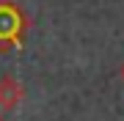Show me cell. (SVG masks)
<instances>
[{
  "label": "cell",
  "instance_id": "1",
  "mask_svg": "<svg viewBox=\"0 0 124 121\" xmlns=\"http://www.w3.org/2000/svg\"><path fill=\"white\" fill-rule=\"evenodd\" d=\"M22 33H25V14L11 0H0V47H3V52L8 47L22 44Z\"/></svg>",
  "mask_w": 124,
  "mask_h": 121
},
{
  "label": "cell",
  "instance_id": "2",
  "mask_svg": "<svg viewBox=\"0 0 124 121\" xmlns=\"http://www.w3.org/2000/svg\"><path fill=\"white\" fill-rule=\"evenodd\" d=\"M22 96H25V88H22V83H19L14 74H3L0 77V107L3 110L19 107Z\"/></svg>",
  "mask_w": 124,
  "mask_h": 121
},
{
  "label": "cell",
  "instance_id": "3",
  "mask_svg": "<svg viewBox=\"0 0 124 121\" xmlns=\"http://www.w3.org/2000/svg\"><path fill=\"white\" fill-rule=\"evenodd\" d=\"M119 77H121V83H124V61H121V66H119Z\"/></svg>",
  "mask_w": 124,
  "mask_h": 121
},
{
  "label": "cell",
  "instance_id": "4",
  "mask_svg": "<svg viewBox=\"0 0 124 121\" xmlns=\"http://www.w3.org/2000/svg\"><path fill=\"white\" fill-rule=\"evenodd\" d=\"M0 121H6V118H3V116H0Z\"/></svg>",
  "mask_w": 124,
  "mask_h": 121
}]
</instances>
